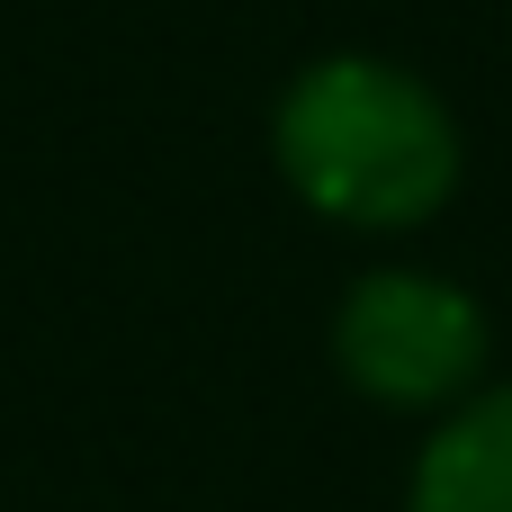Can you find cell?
Here are the masks:
<instances>
[{"instance_id": "cell-1", "label": "cell", "mask_w": 512, "mask_h": 512, "mask_svg": "<svg viewBox=\"0 0 512 512\" xmlns=\"http://www.w3.org/2000/svg\"><path fill=\"white\" fill-rule=\"evenodd\" d=\"M270 153L315 216L360 225V234H405V225L441 216L459 189L450 108L378 54L306 63L270 108Z\"/></svg>"}, {"instance_id": "cell-2", "label": "cell", "mask_w": 512, "mask_h": 512, "mask_svg": "<svg viewBox=\"0 0 512 512\" xmlns=\"http://www.w3.org/2000/svg\"><path fill=\"white\" fill-rule=\"evenodd\" d=\"M486 351H495L486 306L423 270H369L333 315V369L387 414L468 405L486 378Z\"/></svg>"}, {"instance_id": "cell-3", "label": "cell", "mask_w": 512, "mask_h": 512, "mask_svg": "<svg viewBox=\"0 0 512 512\" xmlns=\"http://www.w3.org/2000/svg\"><path fill=\"white\" fill-rule=\"evenodd\" d=\"M405 512H512V387H477L414 459Z\"/></svg>"}]
</instances>
